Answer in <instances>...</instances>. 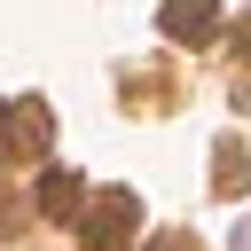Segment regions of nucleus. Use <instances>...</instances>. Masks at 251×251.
<instances>
[{
  "mask_svg": "<svg viewBox=\"0 0 251 251\" xmlns=\"http://www.w3.org/2000/svg\"><path fill=\"white\" fill-rule=\"evenodd\" d=\"M133 227H141V204H133L126 188H110V196H102V204L78 220V243H86V251H118Z\"/></svg>",
  "mask_w": 251,
  "mask_h": 251,
  "instance_id": "obj_1",
  "label": "nucleus"
},
{
  "mask_svg": "<svg viewBox=\"0 0 251 251\" xmlns=\"http://www.w3.org/2000/svg\"><path fill=\"white\" fill-rule=\"evenodd\" d=\"M173 39H204L212 24H220V0H165V16H157Z\"/></svg>",
  "mask_w": 251,
  "mask_h": 251,
  "instance_id": "obj_2",
  "label": "nucleus"
},
{
  "mask_svg": "<svg viewBox=\"0 0 251 251\" xmlns=\"http://www.w3.org/2000/svg\"><path fill=\"white\" fill-rule=\"evenodd\" d=\"M8 149H16V133H8V110H0V165H8Z\"/></svg>",
  "mask_w": 251,
  "mask_h": 251,
  "instance_id": "obj_4",
  "label": "nucleus"
},
{
  "mask_svg": "<svg viewBox=\"0 0 251 251\" xmlns=\"http://www.w3.org/2000/svg\"><path fill=\"white\" fill-rule=\"evenodd\" d=\"M157 251H188V243H157Z\"/></svg>",
  "mask_w": 251,
  "mask_h": 251,
  "instance_id": "obj_5",
  "label": "nucleus"
},
{
  "mask_svg": "<svg viewBox=\"0 0 251 251\" xmlns=\"http://www.w3.org/2000/svg\"><path fill=\"white\" fill-rule=\"evenodd\" d=\"M78 204H86V196H78V173H47V180H39V212H47V220H71Z\"/></svg>",
  "mask_w": 251,
  "mask_h": 251,
  "instance_id": "obj_3",
  "label": "nucleus"
}]
</instances>
